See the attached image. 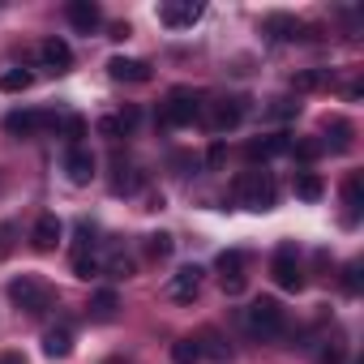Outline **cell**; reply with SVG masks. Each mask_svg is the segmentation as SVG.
I'll use <instances>...</instances> for the list:
<instances>
[{"label": "cell", "instance_id": "6da1fadb", "mask_svg": "<svg viewBox=\"0 0 364 364\" xmlns=\"http://www.w3.org/2000/svg\"><path fill=\"white\" fill-rule=\"evenodd\" d=\"M236 198H240V206H249V210H274L279 189H274L270 171H245V176H236Z\"/></svg>", "mask_w": 364, "mask_h": 364}, {"label": "cell", "instance_id": "7a4b0ae2", "mask_svg": "<svg viewBox=\"0 0 364 364\" xmlns=\"http://www.w3.org/2000/svg\"><path fill=\"white\" fill-rule=\"evenodd\" d=\"M283 304L279 300H270V296H262V300H253L249 309H245V326H249V334H257V338H274V334H283Z\"/></svg>", "mask_w": 364, "mask_h": 364}, {"label": "cell", "instance_id": "3957f363", "mask_svg": "<svg viewBox=\"0 0 364 364\" xmlns=\"http://www.w3.org/2000/svg\"><path fill=\"white\" fill-rule=\"evenodd\" d=\"M9 300H14L22 313H31V317H39V313L52 309V291H48V283H39L35 274L14 279V283H9Z\"/></svg>", "mask_w": 364, "mask_h": 364}, {"label": "cell", "instance_id": "277c9868", "mask_svg": "<svg viewBox=\"0 0 364 364\" xmlns=\"http://www.w3.org/2000/svg\"><path fill=\"white\" fill-rule=\"evenodd\" d=\"M198 112H202V99H198L193 90H171V95L159 103V124H167V129L193 124V120H198Z\"/></svg>", "mask_w": 364, "mask_h": 364}, {"label": "cell", "instance_id": "5b68a950", "mask_svg": "<svg viewBox=\"0 0 364 364\" xmlns=\"http://www.w3.org/2000/svg\"><path fill=\"white\" fill-rule=\"evenodd\" d=\"M198 116L206 120L210 133H228V129H236L245 120V99H210V103H202Z\"/></svg>", "mask_w": 364, "mask_h": 364}, {"label": "cell", "instance_id": "8992f818", "mask_svg": "<svg viewBox=\"0 0 364 364\" xmlns=\"http://www.w3.org/2000/svg\"><path fill=\"white\" fill-rule=\"evenodd\" d=\"M202 18H206L202 0H167V5H159V22L171 26V31H185V26L202 22Z\"/></svg>", "mask_w": 364, "mask_h": 364}, {"label": "cell", "instance_id": "52a82bcc", "mask_svg": "<svg viewBox=\"0 0 364 364\" xmlns=\"http://www.w3.org/2000/svg\"><path fill=\"white\" fill-rule=\"evenodd\" d=\"M270 279H274L283 291H300V287H304V270H300V262H296L291 249H279V253H274V262H270Z\"/></svg>", "mask_w": 364, "mask_h": 364}, {"label": "cell", "instance_id": "ba28073f", "mask_svg": "<svg viewBox=\"0 0 364 364\" xmlns=\"http://www.w3.org/2000/svg\"><path fill=\"white\" fill-rule=\"evenodd\" d=\"M65 18H69V26H73L77 35H95V31L103 26V9L95 5V0H69Z\"/></svg>", "mask_w": 364, "mask_h": 364}, {"label": "cell", "instance_id": "9c48e42d", "mask_svg": "<svg viewBox=\"0 0 364 364\" xmlns=\"http://www.w3.org/2000/svg\"><path fill=\"white\" fill-rule=\"evenodd\" d=\"M202 279H206L202 266H180V270L171 274V283H167V296H171V300H198Z\"/></svg>", "mask_w": 364, "mask_h": 364}, {"label": "cell", "instance_id": "30bf717a", "mask_svg": "<svg viewBox=\"0 0 364 364\" xmlns=\"http://www.w3.org/2000/svg\"><path fill=\"white\" fill-rule=\"evenodd\" d=\"M39 60H43V69H48V73H69V69H73V48H69L65 39H56V35H52V39H43V43H39Z\"/></svg>", "mask_w": 364, "mask_h": 364}, {"label": "cell", "instance_id": "8fae6325", "mask_svg": "<svg viewBox=\"0 0 364 364\" xmlns=\"http://www.w3.org/2000/svg\"><path fill=\"white\" fill-rule=\"evenodd\" d=\"M107 73H112V82H124V86L150 82V65L146 60H133V56H112L107 60Z\"/></svg>", "mask_w": 364, "mask_h": 364}, {"label": "cell", "instance_id": "7c38bea8", "mask_svg": "<svg viewBox=\"0 0 364 364\" xmlns=\"http://www.w3.org/2000/svg\"><path fill=\"white\" fill-rule=\"evenodd\" d=\"M48 124H56V116H48V112H9L5 116V133H14V137H35Z\"/></svg>", "mask_w": 364, "mask_h": 364}, {"label": "cell", "instance_id": "4fadbf2b", "mask_svg": "<svg viewBox=\"0 0 364 364\" xmlns=\"http://www.w3.org/2000/svg\"><path fill=\"white\" fill-rule=\"evenodd\" d=\"M65 176H69V185H90L95 180V154L90 150H82V146H73L69 154H65Z\"/></svg>", "mask_w": 364, "mask_h": 364}, {"label": "cell", "instance_id": "5bb4252c", "mask_svg": "<svg viewBox=\"0 0 364 364\" xmlns=\"http://www.w3.org/2000/svg\"><path fill=\"white\" fill-rule=\"evenodd\" d=\"M31 245H35L39 253H52V249L60 245V219H56V215H39V219H35V232H31Z\"/></svg>", "mask_w": 364, "mask_h": 364}, {"label": "cell", "instance_id": "9a60e30c", "mask_svg": "<svg viewBox=\"0 0 364 364\" xmlns=\"http://www.w3.org/2000/svg\"><path fill=\"white\" fill-rule=\"evenodd\" d=\"M146 185V176L137 171V167H129V163H116L112 167V193L116 198H129V193H137Z\"/></svg>", "mask_w": 364, "mask_h": 364}, {"label": "cell", "instance_id": "2e32d148", "mask_svg": "<svg viewBox=\"0 0 364 364\" xmlns=\"http://www.w3.org/2000/svg\"><path fill=\"white\" fill-rule=\"evenodd\" d=\"M43 355H48V360H69V355H73V330H69V326L48 330V334H43Z\"/></svg>", "mask_w": 364, "mask_h": 364}, {"label": "cell", "instance_id": "e0dca14e", "mask_svg": "<svg viewBox=\"0 0 364 364\" xmlns=\"http://www.w3.org/2000/svg\"><path fill=\"white\" fill-rule=\"evenodd\" d=\"M279 154H291V137H287V133L249 141V159H279Z\"/></svg>", "mask_w": 364, "mask_h": 364}, {"label": "cell", "instance_id": "ac0fdd59", "mask_svg": "<svg viewBox=\"0 0 364 364\" xmlns=\"http://www.w3.org/2000/svg\"><path fill=\"white\" fill-rule=\"evenodd\" d=\"M133 124H137V107H124L120 116H103V120H99V133H103L107 141H120Z\"/></svg>", "mask_w": 364, "mask_h": 364}, {"label": "cell", "instance_id": "d6986e66", "mask_svg": "<svg viewBox=\"0 0 364 364\" xmlns=\"http://www.w3.org/2000/svg\"><path fill=\"white\" fill-rule=\"evenodd\" d=\"M343 206H347V223H355V215L364 206V180H360V171H347V180H343Z\"/></svg>", "mask_w": 364, "mask_h": 364}, {"label": "cell", "instance_id": "ffe728a7", "mask_svg": "<svg viewBox=\"0 0 364 364\" xmlns=\"http://www.w3.org/2000/svg\"><path fill=\"white\" fill-rule=\"evenodd\" d=\"M300 22L296 18H287V14H274V18H266V35L270 39H279V43H291V39H300Z\"/></svg>", "mask_w": 364, "mask_h": 364}, {"label": "cell", "instance_id": "44dd1931", "mask_svg": "<svg viewBox=\"0 0 364 364\" xmlns=\"http://www.w3.org/2000/svg\"><path fill=\"white\" fill-rule=\"evenodd\" d=\"M116 309H120V300H116V291H112V287L95 291V300H90V317H95V321H112V317H116Z\"/></svg>", "mask_w": 364, "mask_h": 364}, {"label": "cell", "instance_id": "7402d4cb", "mask_svg": "<svg viewBox=\"0 0 364 364\" xmlns=\"http://www.w3.org/2000/svg\"><path fill=\"white\" fill-rule=\"evenodd\" d=\"M198 347H202V360H228L232 355V347L219 338V330H202L198 334Z\"/></svg>", "mask_w": 364, "mask_h": 364}, {"label": "cell", "instance_id": "603a6c76", "mask_svg": "<svg viewBox=\"0 0 364 364\" xmlns=\"http://www.w3.org/2000/svg\"><path fill=\"white\" fill-rule=\"evenodd\" d=\"M321 193H326L321 176H313V171H300V176H296V198H300V202H317Z\"/></svg>", "mask_w": 364, "mask_h": 364}, {"label": "cell", "instance_id": "cb8c5ba5", "mask_svg": "<svg viewBox=\"0 0 364 364\" xmlns=\"http://www.w3.org/2000/svg\"><path fill=\"white\" fill-rule=\"evenodd\" d=\"M103 270V257L95 253V249H82V253H73V274L77 279H95Z\"/></svg>", "mask_w": 364, "mask_h": 364}, {"label": "cell", "instance_id": "d4e9b609", "mask_svg": "<svg viewBox=\"0 0 364 364\" xmlns=\"http://www.w3.org/2000/svg\"><path fill=\"white\" fill-rule=\"evenodd\" d=\"M171 364H202L198 338H176V343H171Z\"/></svg>", "mask_w": 364, "mask_h": 364}, {"label": "cell", "instance_id": "484cf974", "mask_svg": "<svg viewBox=\"0 0 364 364\" xmlns=\"http://www.w3.org/2000/svg\"><path fill=\"white\" fill-rule=\"evenodd\" d=\"M171 249H176V240H171L167 232L146 236V257H150V262H167V257H171Z\"/></svg>", "mask_w": 364, "mask_h": 364}, {"label": "cell", "instance_id": "4316f807", "mask_svg": "<svg viewBox=\"0 0 364 364\" xmlns=\"http://www.w3.org/2000/svg\"><path fill=\"white\" fill-rule=\"evenodd\" d=\"M35 73L31 69H9V73H0V90L5 95H18V90H31Z\"/></svg>", "mask_w": 364, "mask_h": 364}, {"label": "cell", "instance_id": "83f0119b", "mask_svg": "<svg viewBox=\"0 0 364 364\" xmlns=\"http://www.w3.org/2000/svg\"><path fill=\"white\" fill-rule=\"evenodd\" d=\"M321 86H326V69H304V73L291 77V90L296 95H309V90H321Z\"/></svg>", "mask_w": 364, "mask_h": 364}, {"label": "cell", "instance_id": "f1b7e54d", "mask_svg": "<svg viewBox=\"0 0 364 364\" xmlns=\"http://www.w3.org/2000/svg\"><path fill=\"white\" fill-rule=\"evenodd\" d=\"M60 133H65V141H69V150H73V146H82V137L90 133V124H86L82 116H65V120H60Z\"/></svg>", "mask_w": 364, "mask_h": 364}, {"label": "cell", "instance_id": "f546056e", "mask_svg": "<svg viewBox=\"0 0 364 364\" xmlns=\"http://www.w3.org/2000/svg\"><path fill=\"white\" fill-rule=\"evenodd\" d=\"M245 262H249V257H245L240 249H228V253H219V274H223V279H236V274L245 270Z\"/></svg>", "mask_w": 364, "mask_h": 364}, {"label": "cell", "instance_id": "4dcf8cb0", "mask_svg": "<svg viewBox=\"0 0 364 364\" xmlns=\"http://www.w3.org/2000/svg\"><path fill=\"white\" fill-rule=\"evenodd\" d=\"M291 154H296L300 163H313V159H321V154H326V146H321L317 137H304V141H291Z\"/></svg>", "mask_w": 364, "mask_h": 364}, {"label": "cell", "instance_id": "1f68e13d", "mask_svg": "<svg viewBox=\"0 0 364 364\" xmlns=\"http://www.w3.org/2000/svg\"><path fill=\"white\" fill-rule=\"evenodd\" d=\"M133 270H137V266H133L129 253H112V257H107V274H112V279H133Z\"/></svg>", "mask_w": 364, "mask_h": 364}, {"label": "cell", "instance_id": "d6a6232c", "mask_svg": "<svg viewBox=\"0 0 364 364\" xmlns=\"http://www.w3.org/2000/svg\"><path fill=\"white\" fill-rule=\"evenodd\" d=\"M330 137H334V141H326V146H334V150H351V124H347V120H334V124H330Z\"/></svg>", "mask_w": 364, "mask_h": 364}, {"label": "cell", "instance_id": "836d02e7", "mask_svg": "<svg viewBox=\"0 0 364 364\" xmlns=\"http://www.w3.org/2000/svg\"><path fill=\"white\" fill-rule=\"evenodd\" d=\"M296 112H300V103H291V99H270V107H266V116H274V120H287Z\"/></svg>", "mask_w": 364, "mask_h": 364}, {"label": "cell", "instance_id": "e575fe53", "mask_svg": "<svg viewBox=\"0 0 364 364\" xmlns=\"http://www.w3.org/2000/svg\"><path fill=\"white\" fill-rule=\"evenodd\" d=\"M223 163H228V146H223V141H215V146L206 150V167H210V171H219Z\"/></svg>", "mask_w": 364, "mask_h": 364}, {"label": "cell", "instance_id": "d590c367", "mask_svg": "<svg viewBox=\"0 0 364 364\" xmlns=\"http://www.w3.org/2000/svg\"><path fill=\"white\" fill-rule=\"evenodd\" d=\"M343 287H347L351 296L360 291V266H347V270H343Z\"/></svg>", "mask_w": 364, "mask_h": 364}, {"label": "cell", "instance_id": "8d00e7d4", "mask_svg": "<svg viewBox=\"0 0 364 364\" xmlns=\"http://www.w3.org/2000/svg\"><path fill=\"white\" fill-rule=\"evenodd\" d=\"M223 291H228V296H240V291H245V274H236V279H223Z\"/></svg>", "mask_w": 364, "mask_h": 364}, {"label": "cell", "instance_id": "74e56055", "mask_svg": "<svg viewBox=\"0 0 364 364\" xmlns=\"http://www.w3.org/2000/svg\"><path fill=\"white\" fill-rule=\"evenodd\" d=\"M129 35H133L129 22H116V26H112V39H129Z\"/></svg>", "mask_w": 364, "mask_h": 364}, {"label": "cell", "instance_id": "f35d334b", "mask_svg": "<svg viewBox=\"0 0 364 364\" xmlns=\"http://www.w3.org/2000/svg\"><path fill=\"white\" fill-rule=\"evenodd\" d=\"M0 364H26V360H22L18 351H9V355H0Z\"/></svg>", "mask_w": 364, "mask_h": 364}]
</instances>
